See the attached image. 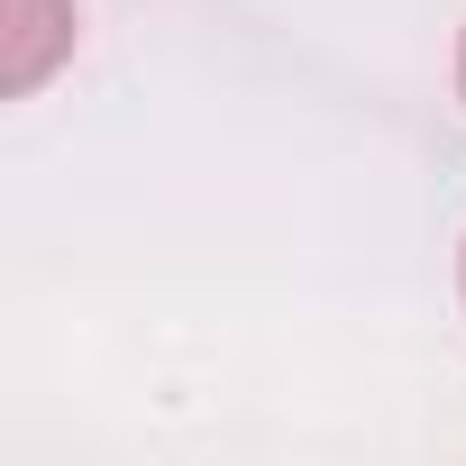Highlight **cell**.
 <instances>
[{
	"instance_id": "1",
	"label": "cell",
	"mask_w": 466,
	"mask_h": 466,
	"mask_svg": "<svg viewBox=\"0 0 466 466\" xmlns=\"http://www.w3.org/2000/svg\"><path fill=\"white\" fill-rule=\"evenodd\" d=\"M74 56V0H0V92L28 101Z\"/></svg>"
},
{
	"instance_id": "2",
	"label": "cell",
	"mask_w": 466,
	"mask_h": 466,
	"mask_svg": "<svg viewBox=\"0 0 466 466\" xmlns=\"http://www.w3.org/2000/svg\"><path fill=\"white\" fill-rule=\"evenodd\" d=\"M457 92H466V37H457Z\"/></svg>"
},
{
	"instance_id": "3",
	"label": "cell",
	"mask_w": 466,
	"mask_h": 466,
	"mask_svg": "<svg viewBox=\"0 0 466 466\" xmlns=\"http://www.w3.org/2000/svg\"><path fill=\"white\" fill-rule=\"evenodd\" d=\"M457 284H466V257H457Z\"/></svg>"
}]
</instances>
